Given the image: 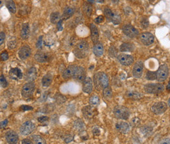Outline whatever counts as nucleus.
Returning <instances> with one entry per match:
<instances>
[{"instance_id": "nucleus-1", "label": "nucleus", "mask_w": 170, "mask_h": 144, "mask_svg": "<svg viewBox=\"0 0 170 144\" xmlns=\"http://www.w3.org/2000/svg\"><path fill=\"white\" fill-rule=\"evenodd\" d=\"M94 83L96 89L103 90L109 86L108 77L105 73L98 72L94 76Z\"/></svg>"}, {"instance_id": "nucleus-2", "label": "nucleus", "mask_w": 170, "mask_h": 144, "mask_svg": "<svg viewBox=\"0 0 170 144\" xmlns=\"http://www.w3.org/2000/svg\"><path fill=\"white\" fill-rule=\"evenodd\" d=\"M89 52V45L85 41L78 42L75 47L73 53L77 59H82L87 56Z\"/></svg>"}, {"instance_id": "nucleus-3", "label": "nucleus", "mask_w": 170, "mask_h": 144, "mask_svg": "<svg viewBox=\"0 0 170 144\" xmlns=\"http://www.w3.org/2000/svg\"><path fill=\"white\" fill-rule=\"evenodd\" d=\"M113 114L117 119L126 120L130 117V111L125 106L117 105L113 109Z\"/></svg>"}, {"instance_id": "nucleus-4", "label": "nucleus", "mask_w": 170, "mask_h": 144, "mask_svg": "<svg viewBox=\"0 0 170 144\" xmlns=\"http://www.w3.org/2000/svg\"><path fill=\"white\" fill-rule=\"evenodd\" d=\"M35 89V85L34 82H28L24 85L21 90L22 96L25 99H28L31 98L34 93Z\"/></svg>"}, {"instance_id": "nucleus-5", "label": "nucleus", "mask_w": 170, "mask_h": 144, "mask_svg": "<svg viewBox=\"0 0 170 144\" xmlns=\"http://www.w3.org/2000/svg\"><path fill=\"white\" fill-rule=\"evenodd\" d=\"M164 89V86L160 83H148L145 85L144 90L148 94H159Z\"/></svg>"}, {"instance_id": "nucleus-6", "label": "nucleus", "mask_w": 170, "mask_h": 144, "mask_svg": "<svg viewBox=\"0 0 170 144\" xmlns=\"http://www.w3.org/2000/svg\"><path fill=\"white\" fill-rule=\"evenodd\" d=\"M35 59L37 62L40 63H45V62H48L51 61L53 59L52 55L51 53L45 52L42 51H39L36 52L35 55Z\"/></svg>"}, {"instance_id": "nucleus-7", "label": "nucleus", "mask_w": 170, "mask_h": 144, "mask_svg": "<svg viewBox=\"0 0 170 144\" xmlns=\"http://www.w3.org/2000/svg\"><path fill=\"white\" fill-rule=\"evenodd\" d=\"M169 73V69L167 65L163 64L160 66L156 72V79L160 82H163L167 79Z\"/></svg>"}, {"instance_id": "nucleus-8", "label": "nucleus", "mask_w": 170, "mask_h": 144, "mask_svg": "<svg viewBox=\"0 0 170 144\" xmlns=\"http://www.w3.org/2000/svg\"><path fill=\"white\" fill-rule=\"evenodd\" d=\"M35 129V125L32 121H28L24 122L20 128V132L22 135L27 136L31 134Z\"/></svg>"}, {"instance_id": "nucleus-9", "label": "nucleus", "mask_w": 170, "mask_h": 144, "mask_svg": "<svg viewBox=\"0 0 170 144\" xmlns=\"http://www.w3.org/2000/svg\"><path fill=\"white\" fill-rule=\"evenodd\" d=\"M168 108V105L165 102H158L155 103L151 107V111L156 115H160L164 113Z\"/></svg>"}, {"instance_id": "nucleus-10", "label": "nucleus", "mask_w": 170, "mask_h": 144, "mask_svg": "<svg viewBox=\"0 0 170 144\" xmlns=\"http://www.w3.org/2000/svg\"><path fill=\"white\" fill-rule=\"evenodd\" d=\"M122 30L124 34L130 38H135L139 34V31L130 24H127V25L124 26L122 28Z\"/></svg>"}, {"instance_id": "nucleus-11", "label": "nucleus", "mask_w": 170, "mask_h": 144, "mask_svg": "<svg viewBox=\"0 0 170 144\" xmlns=\"http://www.w3.org/2000/svg\"><path fill=\"white\" fill-rule=\"evenodd\" d=\"M18 55L21 60H24L27 59L31 55V48L29 45H25L20 48Z\"/></svg>"}, {"instance_id": "nucleus-12", "label": "nucleus", "mask_w": 170, "mask_h": 144, "mask_svg": "<svg viewBox=\"0 0 170 144\" xmlns=\"http://www.w3.org/2000/svg\"><path fill=\"white\" fill-rule=\"evenodd\" d=\"M5 138L7 142L9 144H17L18 142V136L13 130L7 131Z\"/></svg>"}, {"instance_id": "nucleus-13", "label": "nucleus", "mask_w": 170, "mask_h": 144, "mask_svg": "<svg viewBox=\"0 0 170 144\" xmlns=\"http://www.w3.org/2000/svg\"><path fill=\"white\" fill-rule=\"evenodd\" d=\"M140 40L146 46L150 45L153 43L155 41V38L152 34L149 32H145L141 34L140 35Z\"/></svg>"}, {"instance_id": "nucleus-14", "label": "nucleus", "mask_w": 170, "mask_h": 144, "mask_svg": "<svg viewBox=\"0 0 170 144\" xmlns=\"http://www.w3.org/2000/svg\"><path fill=\"white\" fill-rule=\"evenodd\" d=\"M117 59L118 62L122 65H131L134 62V57L126 54H121L118 56Z\"/></svg>"}, {"instance_id": "nucleus-15", "label": "nucleus", "mask_w": 170, "mask_h": 144, "mask_svg": "<svg viewBox=\"0 0 170 144\" xmlns=\"http://www.w3.org/2000/svg\"><path fill=\"white\" fill-rule=\"evenodd\" d=\"M22 72L18 68H11L9 72V77L12 80L18 81L20 79H22Z\"/></svg>"}, {"instance_id": "nucleus-16", "label": "nucleus", "mask_w": 170, "mask_h": 144, "mask_svg": "<svg viewBox=\"0 0 170 144\" xmlns=\"http://www.w3.org/2000/svg\"><path fill=\"white\" fill-rule=\"evenodd\" d=\"M93 89L92 80L90 77H87L85 79L82 81V90L85 93L90 94Z\"/></svg>"}, {"instance_id": "nucleus-17", "label": "nucleus", "mask_w": 170, "mask_h": 144, "mask_svg": "<svg viewBox=\"0 0 170 144\" xmlns=\"http://www.w3.org/2000/svg\"><path fill=\"white\" fill-rule=\"evenodd\" d=\"M143 70V63L142 61H138L135 64L133 68V75L135 78H139L142 77Z\"/></svg>"}, {"instance_id": "nucleus-18", "label": "nucleus", "mask_w": 170, "mask_h": 144, "mask_svg": "<svg viewBox=\"0 0 170 144\" xmlns=\"http://www.w3.org/2000/svg\"><path fill=\"white\" fill-rule=\"evenodd\" d=\"M77 65H71L69 67L66 68L62 73V77L65 79H68L69 78L73 77L74 73L76 71Z\"/></svg>"}, {"instance_id": "nucleus-19", "label": "nucleus", "mask_w": 170, "mask_h": 144, "mask_svg": "<svg viewBox=\"0 0 170 144\" xmlns=\"http://www.w3.org/2000/svg\"><path fill=\"white\" fill-rule=\"evenodd\" d=\"M82 115L86 119H91L94 117L96 113L94 109L91 105H86L82 109Z\"/></svg>"}, {"instance_id": "nucleus-20", "label": "nucleus", "mask_w": 170, "mask_h": 144, "mask_svg": "<svg viewBox=\"0 0 170 144\" xmlns=\"http://www.w3.org/2000/svg\"><path fill=\"white\" fill-rule=\"evenodd\" d=\"M73 78L78 81H83L86 78L85 69L81 66H77L76 71L74 73Z\"/></svg>"}, {"instance_id": "nucleus-21", "label": "nucleus", "mask_w": 170, "mask_h": 144, "mask_svg": "<svg viewBox=\"0 0 170 144\" xmlns=\"http://www.w3.org/2000/svg\"><path fill=\"white\" fill-rule=\"evenodd\" d=\"M90 30H91V39L92 42L96 45L98 43L99 40V32L97 27L95 26V24H90Z\"/></svg>"}, {"instance_id": "nucleus-22", "label": "nucleus", "mask_w": 170, "mask_h": 144, "mask_svg": "<svg viewBox=\"0 0 170 144\" xmlns=\"http://www.w3.org/2000/svg\"><path fill=\"white\" fill-rule=\"evenodd\" d=\"M116 129L122 134H126L130 130V126L127 122L121 121L116 124Z\"/></svg>"}, {"instance_id": "nucleus-23", "label": "nucleus", "mask_w": 170, "mask_h": 144, "mask_svg": "<svg viewBox=\"0 0 170 144\" xmlns=\"http://www.w3.org/2000/svg\"><path fill=\"white\" fill-rule=\"evenodd\" d=\"M30 36V26L28 23H24L20 31V37L22 39L26 40Z\"/></svg>"}, {"instance_id": "nucleus-24", "label": "nucleus", "mask_w": 170, "mask_h": 144, "mask_svg": "<svg viewBox=\"0 0 170 144\" xmlns=\"http://www.w3.org/2000/svg\"><path fill=\"white\" fill-rule=\"evenodd\" d=\"M37 75L36 68L35 67H32L28 69L26 74V79L29 82H33L36 79Z\"/></svg>"}, {"instance_id": "nucleus-25", "label": "nucleus", "mask_w": 170, "mask_h": 144, "mask_svg": "<svg viewBox=\"0 0 170 144\" xmlns=\"http://www.w3.org/2000/svg\"><path fill=\"white\" fill-rule=\"evenodd\" d=\"M74 13H75V9L73 7L70 6H66L64 9L63 15H62V20H65L69 19L70 17H72Z\"/></svg>"}, {"instance_id": "nucleus-26", "label": "nucleus", "mask_w": 170, "mask_h": 144, "mask_svg": "<svg viewBox=\"0 0 170 144\" xmlns=\"http://www.w3.org/2000/svg\"><path fill=\"white\" fill-rule=\"evenodd\" d=\"M52 82V76L51 73H47L41 79V83L43 87H48Z\"/></svg>"}, {"instance_id": "nucleus-27", "label": "nucleus", "mask_w": 170, "mask_h": 144, "mask_svg": "<svg viewBox=\"0 0 170 144\" xmlns=\"http://www.w3.org/2000/svg\"><path fill=\"white\" fill-rule=\"evenodd\" d=\"M126 96L128 98L134 100H139L143 97L142 94L137 91H127L126 93Z\"/></svg>"}, {"instance_id": "nucleus-28", "label": "nucleus", "mask_w": 170, "mask_h": 144, "mask_svg": "<svg viewBox=\"0 0 170 144\" xmlns=\"http://www.w3.org/2000/svg\"><path fill=\"white\" fill-rule=\"evenodd\" d=\"M93 52L96 56H101L103 54V46L102 43H98L94 45Z\"/></svg>"}, {"instance_id": "nucleus-29", "label": "nucleus", "mask_w": 170, "mask_h": 144, "mask_svg": "<svg viewBox=\"0 0 170 144\" xmlns=\"http://www.w3.org/2000/svg\"><path fill=\"white\" fill-rule=\"evenodd\" d=\"M82 10H83L84 13L87 16L90 17L92 14V7L90 5L89 3L85 2L82 5Z\"/></svg>"}, {"instance_id": "nucleus-30", "label": "nucleus", "mask_w": 170, "mask_h": 144, "mask_svg": "<svg viewBox=\"0 0 170 144\" xmlns=\"http://www.w3.org/2000/svg\"><path fill=\"white\" fill-rule=\"evenodd\" d=\"M73 127L75 128V129L77 130V131H79V132L81 131L82 132V130H84V129H85L84 122L82 121L81 119H77V120L74 121Z\"/></svg>"}, {"instance_id": "nucleus-31", "label": "nucleus", "mask_w": 170, "mask_h": 144, "mask_svg": "<svg viewBox=\"0 0 170 144\" xmlns=\"http://www.w3.org/2000/svg\"><path fill=\"white\" fill-rule=\"evenodd\" d=\"M134 47L130 43H124L120 47V51L121 52H132L133 51Z\"/></svg>"}, {"instance_id": "nucleus-32", "label": "nucleus", "mask_w": 170, "mask_h": 144, "mask_svg": "<svg viewBox=\"0 0 170 144\" xmlns=\"http://www.w3.org/2000/svg\"><path fill=\"white\" fill-rule=\"evenodd\" d=\"M113 13L111 18V22H113L115 25H117V24H119L121 21V16L117 11H113Z\"/></svg>"}, {"instance_id": "nucleus-33", "label": "nucleus", "mask_w": 170, "mask_h": 144, "mask_svg": "<svg viewBox=\"0 0 170 144\" xmlns=\"http://www.w3.org/2000/svg\"><path fill=\"white\" fill-rule=\"evenodd\" d=\"M32 140L34 144H47L45 139L40 136L34 135L32 136Z\"/></svg>"}, {"instance_id": "nucleus-34", "label": "nucleus", "mask_w": 170, "mask_h": 144, "mask_svg": "<svg viewBox=\"0 0 170 144\" xmlns=\"http://www.w3.org/2000/svg\"><path fill=\"white\" fill-rule=\"evenodd\" d=\"M60 15L59 12H53L52 13L51 15V17H50V20L52 24H56L60 21Z\"/></svg>"}, {"instance_id": "nucleus-35", "label": "nucleus", "mask_w": 170, "mask_h": 144, "mask_svg": "<svg viewBox=\"0 0 170 144\" xmlns=\"http://www.w3.org/2000/svg\"><path fill=\"white\" fill-rule=\"evenodd\" d=\"M7 7L8 10H9L11 13H15L16 12V5L13 1H9L7 2Z\"/></svg>"}, {"instance_id": "nucleus-36", "label": "nucleus", "mask_w": 170, "mask_h": 144, "mask_svg": "<svg viewBox=\"0 0 170 144\" xmlns=\"http://www.w3.org/2000/svg\"><path fill=\"white\" fill-rule=\"evenodd\" d=\"M103 13H104V15L105 16L107 20L109 22L110 21L111 22V18H112V16H113V13L111 9H109V7H105Z\"/></svg>"}, {"instance_id": "nucleus-37", "label": "nucleus", "mask_w": 170, "mask_h": 144, "mask_svg": "<svg viewBox=\"0 0 170 144\" xmlns=\"http://www.w3.org/2000/svg\"><path fill=\"white\" fill-rule=\"evenodd\" d=\"M103 94L105 98L108 99V98H111L112 96H113V92H112L111 88H109L108 86V87H107L103 90Z\"/></svg>"}, {"instance_id": "nucleus-38", "label": "nucleus", "mask_w": 170, "mask_h": 144, "mask_svg": "<svg viewBox=\"0 0 170 144\" xmlns=\"http://www.w3.org/2000/svg\"><path fill=\"white\" fill-rule=\"evenodd\" d=\"M89 103L90 105H96L99 104V98L98 96L94 95L92 96H91L89 99Z\"/></svg>"}, {"instance_id": "nucleus-39", "label": "nucleus", "mask_w": 170, "mask_h": 144, "mask_svg": "<svg viewBox=\"0 0 170 144\" xmlns=\"http://www.w3.org/2000/svg\"><path fill=\"white\" fill-rule=\"evenodd\" d=\"M146 77L148 80H155L156 79V72L148 71L146 74Z\"/></svg>"}, {"instance_id": "nucleus-40", "label": "nucleus", "mask_w": 170, "mask_h": 144, "mask_svg": "<svg viewBox=\"0 0 170 144\" xmlns=\"http://www.w3.org/2000/svg\"><path fill=\"white\" fill-rule=\"evenodd\" d=\"M0 84H1V86L2 88H5L8 85L7 81L3 75H2L1 77H0Z\"/></svg>"}, {"instance_id": "nucleus-41", "label": "nucleus", "mask_w": 170, "mask_h": 144, "mask_svg": "<svg viewBox=\"0 0 170 144\" xmlns=\"http://www.w3.org/2000/svg\"><path fill=\"white\" fill-rule=\"evenodd\" d=\"M7 47L10 49H15L16 47V40L15 39H11L7 42Z\"/></svg>"}, {"instance_id": "nucleus-42", "label": "nucleus", "mask_w": 170, "mask_h": 144, "mask_svg": "<svg viewBox=\"0 0 170 144\" xmlns=\"http://www.w3.org/2000/svg\"><path fill=\"white\" fill-rule=\"evenodd\" d=\"M141 131H142V132L145 135L150 134V133L152 131V129L148 126H143L142 129H141Z\"/></svg>"}, {"instance_id": "nucleus-43", "label": "nucleus", "mask_w": 170, "mask_h": 144, "mask_svg": "<svg viewBox=\"0 0 170 144\" xmlns=\"http://www.w3.org/2000/svg\"><path fill=\"white\" fill-rule=\"evenodd\" d=\"M141 24H142V26L144 28H146L149 25V22H148V20L147 18H143L142 21H141Z\"/></svg>"}, {"instance_id": "nucleus-44", "label": "nucleus", "mask_w": 170, "mask_h": 144, "mask_svg": "<svg viewBox=\"0 0 170 144\" xmlns=\"http://www.w3.org/2000/svg\"><path fill=\"white\" fill-rule=\"evenodd\" d=\"M42 42H43V36L41 35L36 43V47L38 49L42 48Z\"/></svg>"}, {"instance_id": "nucleus-45", "label": "nucleus", "mask_w": 170, "mask_h": 144, "mask_svg": "<svg viewBox=\"0 0 170 144\" xmlns=\"http://www.w3.org/2000/svg\"><path fill=\"white\" fill-rule=\"evenodd\" d=\"M117 55V49L114 47H111L109 49V55L112 57H115Z\"/></svg>"}, {"instance_id": "nucleus-46", "label": "nucleus", "mask_w": 170, "mask_h": 144, "mask_svg": "<svg viewBox=\"0 0 170 144\" xmlns=\"http://www.w3.org/2000/svg\"><path fill=\"white\" fill-rule=\"evenodd\" d=\"M103 20H104V17H103V16L99 15V16H98L97 18H95L94 21L96 24H100L103 21Z\"/></svg>"}, {"instance_id": "nucleus-47", "label": "nucleus", "mask_w": 170, "mask_h": 144, "mask_svg": "<svg viewBox=\"0 0 170 144\" xmlns=\"http://www.w3.org/2000/svg\"><path fill=\"white\" fill-rule=\"evenodd\" d=\"M8 59H9V55H8V53L6 51L3 52L1 54V59L3 61H5Z\"/></svg>"}, {"instance_id": "nucleus-48", "label": "nucleus", "mask_w": 170, "mask_h": 144, "mask_svg": "<svg viewBox=\"0 0 170 144\" xmlns=\"http://www.w3.org/2000/svg\"><path fill=\"white\" fill-rule=\"evenodd\" d=\"M20 110H22V111H29V110H32L33 108L32 106H30V105H24L20 106Z\"/></svg>"}, {"instance_id": "nucleus-49", "label": "nucleus", "mask_w": 170, "mask_h": 144, "mask_svg": "<svg viewBox=\"0 0 170 144\" xmlns=\"http://www.w3.org/2000/svg\"><path fill=\"white\" fill-rule=\"evenodd\" d=\"M5 33L1 32V33H0V44L2 45L4 41H5Z\"/></svg>"}, {"instance_id": "nucleus-50", "label": "nucleus", "mask_w": 170, "mask_h": 144, "mask_svg": "<svg viewBox=\"0 0 170 144\" xmlns=\"http://www.w3.org/2000/svg\"><path fill=\"white\" fill-rule=\"evenodd\" d=\"M22 144H34V143H33L30 139H28V138H26V139H24L22 140V142H21Z\"/></svg>"}, {"instance_id": "nucleus-51", "label": "nucleus", "mask_w": 170, "mask_h": 144, "mask_svg": "<svg viewBox=\"0 0 170 144\" xmlns=\"http://www.w3.org/2000/svg\"><path fill=\"white\" fill-rule=\"evenodd\" d=\"M62 21H63V20L61 19L57 24V28H58V31L62 30V29H63V28H62Z\"/></svg>"}, {"instance_id": "nucleus-52", "label": "nucleus", "mask_w": 170, "mask_h": 144, "mask_svg": "<svg viewBox=\"0 0 170 144\" xmlns=\"http://www.w3.org/2000/svg\"><path fill=\"white\" fill-rule=\"evenodd\" d=\"M48 120V117H39L38 118V121L40 122H44L45 121H46Z\"/></svg>"}, {"instance_id": "nucleus-53", "label": "nucleus", "mask_w": 170, "mask_h": 144, "mask_svg": "<svg viewBox=\"0 0 170 144\" xmlns=\"http://www.w3.org/2000/svg\"><path fill=\"white\" fill-rule=\"evenodd\" d=\"M7 123H8L7 119H5V120H4L3 121L1 122V129L4 128V127L6 126L7 125Z\"/></svg>"}, {"instance_id": "nucleus-54", "label": "nucleus", "mask_w": 170, "mask_h": 144, "mask_svg": "<svg viewBox=\"0 0 170 144\" xmlns=\"http://www.w3.org/2000/svg\"><path fill=\"white\" fill-rule=\"evenodd\" d=\"M160 144H170V138L165 139L164 140L161 142Z\"/></svg>"}, {"instance_id": "nucleus-55", "label": "nucleus", "mask_w": 170, "mask_h": 144, "mask_svg": "<svg viewBox=\"0 0 170 144\" xmlns=\"http://www.w3.org/2000/svg\"><path fill=\"white\" fill-rule=\"evenodd\" d=\"M99 133H100V132H99V129L98 128H94L93 129V134L94 135H98Z\"/></svg>"}, {"instance_id": "nucleus-56", "label": "nucleus", "mask_w": 170, "mask_h": 144, "mask_svg": "<svg viewBox=\"0 0 170 144\" xmlns=\"http://www.w3.org/2000/svg\"><path fill=\"white\" fill-rule=\"evenodd\" d=\"M166 89H167L168 90H170V79H169V81L168 82V85L166 86Z\"/></svg>"}, {"instance_id": "nucleus-57", "label": "nucleus", "mask_w": 170, "mask_h": 144, "mask_svg": "<svg viewBox=\"0 0 170 144\" xmlns=\"http://www.w3.org/2000/svg\"><path fill=\"white\" fill-rule=\"evenodd\" d=\"M168 105H169V106H170V98H169V100H168Z\"/></svg>"}, {"instance_id": "nucleus-58", "label": "nucleus", "mask_w": 170, "mask_h": 144, "mask_svg": "<svg viewBox=\"0 0 170 144\" xmlns=\"http://www.w3.org/2000/svg\"><path fill=\"white\" fill-rule=\"evenodd\" d=\"M96 2H99V3H103V1H96Z\"/></svg>"}]
</instances>
